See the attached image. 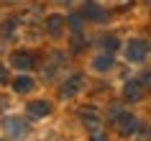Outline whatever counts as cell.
I'll list each match as a JSON object with an SVG mask.
<instances>
[{
    "instance_id": "obj_1",
    "label": "cell",
    "mask_w": 151,
    "mask_h": 141,
    "mask_svg": "<svg viewBox=\"0 0 151 141\" xmlns=\"http://www.w3.org/2000/svg\"><path fill=\"white\" fill-rule=\"evenodd\" d=\"M128 49H131V51H128V56H131V59H143V54H146V46H143L141 41H131V44H128Z\"/></svg>"
},
{
    "instance_id": "obj_2",
    "label": "cell",
    "mask_w": 151,
    "mask_h": 141,
    "mask_svg": "<svg viewBox=\"0 0 151 141\" xmlns=\"http://www.w3.org/2000/svg\"><path fill=\"white\" fill-rule=\"evenodd\" d=\"M28 110H31V116L44 118V116L49 113V103H31V105H28Z\"/></svg>"
},
{
    "instance_id": "obj_3",
    "label": "cell",
    "mask_w": 151,
    "mask_h": 141,
    "mask_svg": "<svg viewBox=\"0 0 151 141\" xmlns=\"http://www.w3.org/2000/svg\"><path fill=\"white\" fill-rule=\"evenodd\" d=\"M118 126H120V133H126V136H128V133H133V131H136V126H138V123H136V121H133L131 116H126Z\"/></svg>"
},
{
    "instance_id": "obj_4",
    "label": "cell",
    "mask_w": 151,
    "mask_h": 141,
    "mask_svg": "<svg viewBox=\"0 0 151 141\" xmlns=\"http://www.w3.org/2000/svg\"><path fill=\"white\" fill-rule=\"evenodd\" d=\"M5 128L10 131V136H13V139H21V136H23V123H18V121H8V123H5Z\"/></svg>"
},
{
    "instance_id": "obj_5",
    "label": "cell",
    "mask_w": 151,
    "mask_h": 141,
    "mask_svg": "<svg viewBox=\"0 0 151 141\" xmlns=\"http://www.w3.org/2000/svg\"><path fill=\"white\" fill-rule=\"evenodd\" d=\"M126 95H128V100H138V95H141L138 85H133V82H131V85L126 87Z\"/></svg>"
},
{
    "instance_id": "obj_6",
    "label": "cell",
    "mask_w": 151,
    "mask_h": 141,
    "mask_svg": "<svg viewBox=\"0 0 151 141\" xmlns=\"http://www.w3.org/2000/svg\"><path fill=\"white\" fill-rule=\"evenodd\" d=\"M62 26H64V23H62V18H56V16H54V18H49V28H51V33H59V31H62Z\"/></svg>"
},
{
    "instance_id": "obj_7",
    "label": "cell",
    "mask_w": 151,
    "mask_h": 141,
    "mask_svg": "<svg viewBox=\"0 0 151 141\" xmlns=\"http://www.w3.org/2000/svg\"><path fill=\"white\" fill-rule=\"evenodd\" d=\"M16 90H31V80H28V77L16 80Z\"/></svg>"
},
{
    "instance_id": "obj_8",
    "label": "cell",
    "mask_w": 151,
    "mask_h": 141,
    "mask_svg": "<svg viewBox=\"0 0 151 141\" xmlns=\"http://www.w3.org/2000/svg\"><path fill=\"white\" fill-rule=\"evenodd\" d=\"M13 64H16V67H28V64H31V56H16Z\"/></svg>"
},
{
    "instance_id": "obj_9",
    "label": "cell",
    "mask_w": 151,
    "mask_h": 141,
    "mask_svg": "<svg viewBox=\"0 0 151 141\" xmlns=\"http://www.w3.org/2000/svg\"><path fill=\"white\" fill-rule=\"evenodd\" d=\"M77 85H80V80L74 77V80H72V82H69V85L64 87V95H74V87H77Z\"/></svg>"
},
{
    "instance_id": "obj_10",
    "label": "cell",
    "mask_w": 151,
    "mask_h": 141,
    "mask_svg": "<svg viewBox=\"0 0 151 141\" xmlns=\"http://www.w3.org/2000/svg\"><path fill=\"white\" fill-rule=\"evenodd\" d=\"M95 67H103V69H108V67H110V59H108V56H103V59H97V62H95Z\"/></svg>"
}]
</instances>
